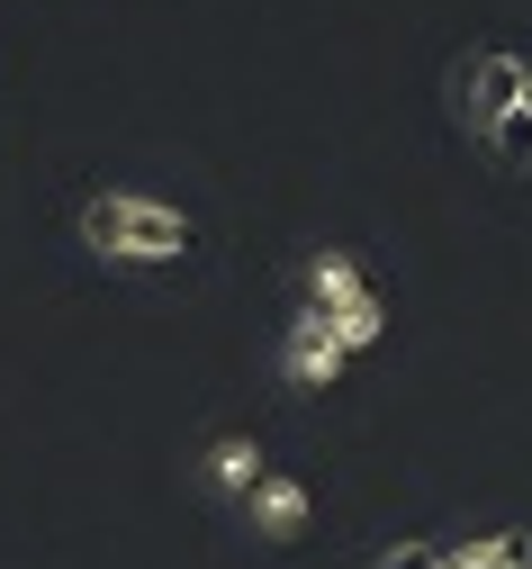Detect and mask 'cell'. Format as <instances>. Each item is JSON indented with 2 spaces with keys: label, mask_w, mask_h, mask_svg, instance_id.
<instances>
[{
  "label": "cell",
  "mask_w": 532,
  "mask_h": 569,
  "mask_svg": "<svg viewBox=\"0 0 532 569\" xmlns=\"http://www.w3.org/2000/svg\"><path fill=\"white\" fill-rule=\"evenodd\" d=\"M72 236H82V253H100L118 271H172V262L199 253L190 208H172L154 190H91L82 208H72Z\"/></svg>",
  "instance_id": "obj_1"
},
{
  "label": "cell",
  "mask_w": 532,
  "mask_h": 569,
  "mask_svg": "<svg viewBox=\"0 0 532 569\" xmlns=\"http://www.w3.org/2000/svg\"><path fill=\"white\" fill-rule=\"evenodd\" d=\"M532 100V63L505 54V46H479L470 63H451V118H461L479 146H496V127Z\"/></svg>",
  "instance_id": "obj_2"
},
{
  "label": "cell",
  "mask_w": 532,
  "mask_h": 569,
  "mask_svg": "<svg viewBox=\"0 0 532 569\" xmlns=\"http://www.w3.org/2000/svg\"><path fill=\"white\" fill-rule=\"evenodd\" d=\"M271 371L289 380V389H308V398H325L343 371H352V352H343V335L317 317V308H298L289 326H280V343H271Z\"/></svg>",
  "instance_id": "obj_3"
},
{
  "label": "cell",
  "mask_w": 532,
  "mask_h": 569,
  "mask_svg": "<svg viewBox=\"0 0 532 569\" xmlns=\"http://www.w3.org/2000/svg\"><path fill=\"white\" fill-rule=\"evenodd\" d=\"M190 479H199V497H217V507H244V497L271 479V452H262L253 425H225V435H208V443H199Z\"/></svg>",
  "instance_id": "obj_4"
},
{
  "label": "cell",
  "mask_w": 532,
  "mask_h": 569,
  "mask_svg": "<svg viewBox=\"0 0 532 569\" xmlns=\"http://www.w3.org/2000/svg\"><path fill=\"white\" fill-rule=\"evenodd\" d=\"M298 308H317V317H343V308H361V299H379V280H370V262L352 253V244H317L308 262H298Z\"/></svg>",
  "instance_id": "obj_5"
},
{
  "label": "cell",
  "mask_w": 532,
  "mask_h": 569,
  "mask_svg": "<svg viewBox=\"0 0 532 569\" xmlns=\"http://www.w3.org/2000/svg\"><path fill=\"white\" fill-rule=\"evenodd\" d=\"M308 525H317V488L298 479V470H271V479L244 497V533H253V542H298Z\"/></svg>",
  "instance_id": "obj_6"
},
{
  "label": "cell",
  "mask_w": 532,
  "mask_h": 569,
  "mask_svg": "<svg viewBox=\"0 0 532 569\" xmlns=\"http://www.w3.org/2000/svg\"><path fill=\"white\" fill-rule=\"evenodd\" d=\"M442 569H532V533L523 525H496L479 542H442Z\"/></svg>",
  "instance_id": "obj_7"
},
{
  "label": "cell",
  "mask_w": 532,
  "mask_h": 569,
  "mask_svg": "<svg viewBox=\"0 0 532 569\" xmlns=\"http://www.w3.org/2000/svg\"><path fill=\"white\" fill-rule=\"evenodd\" d=\"M325 326L343 335V352H370V343H389V299H361V308H343Z\"/></svg>",
  "instance_id": "obj_8"
},
{
  "label": "cell",
  "mask_w": 532,
  "mask_h": 569,
  "mask_svg": "<svg viewBox=\"0 0 532 569\" xmlns=\"http://www.w3.org/2000/svg\"><path fill=\"white\" fill-rule=\"evenodd\" d=\"M379 569H442V542H433V533H406V542L379 551Z\"/></svg>",
  "instance_id": "obj_9"
},
{
  "label": "cell",
  "mask_w": 532,
  "mask_h": 569,
  "mask_svg": "<svg viewBox=\"0 0 532 569\" xmlns=\"http://www.w3.org/2000/svg\"><path fill=\"white\" fill-rule=\"evenodd\" d=\"M523 109H532V100H523Z\"/></svg>",
  "instance_id": "obj_10"
}]
</instances>
